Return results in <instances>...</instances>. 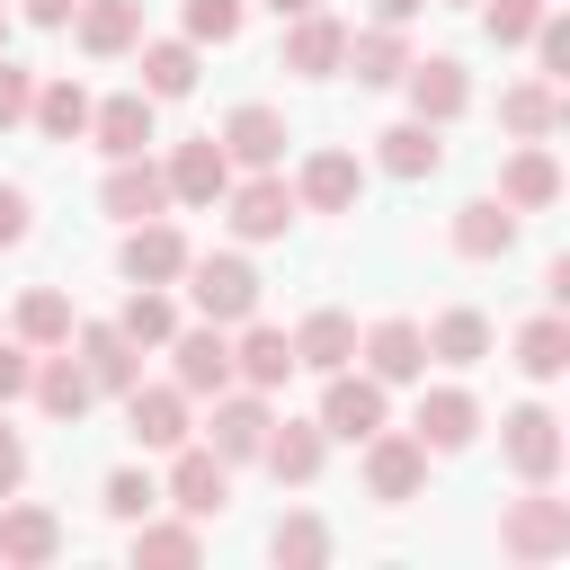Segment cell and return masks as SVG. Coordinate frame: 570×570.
Returning <instances> with one entry per match:
<instances>
[{
	"label": "cell",
	"mask_w": 570,
	"mask_h": 570,
	"mask_svg": "<svg viewBox=\"0 0 570 570\" xmlns=\"http://www.w3.org/2000/svg\"><path fill=\"white\" fill-rule=\"evenodd\" d=\"M178 276H187V303H196L214 330H240V321L258 312V267H249L240 249H214V258H196V249H187V267H178Z\"/></svg>",
	"instance_id": "1"
},
{
	"label": "cell",
	"mask_w": 570,
	"mask_h": 570,
	"mask_svg": "<svg viewBox=\"0 0 570 570\" xmlns=\"http://www.w3.org/2000/svg\"><path fill=\"white\" fill-rule=\"evenodd\" d=\"M499 543L517 561H561L570 552V499H552L543 481H525V499H508V517H499Z\"/></svg>",
	"instance_id": "2"
},
{
	"label": "cell",
	"mask_w": 570,
	"mask_h": 570,
	"mask_svg": "<svg viewBox=\"0 0 570 570\" xmlns=\"http://www.w3.org/2000/svg\"><path fill=\"white\" fill-rule=\"evenodd\" d=\"M365 490H374L383 508L419 499V490H428V445H419L410 428H392V419H383V428L365 436Z\"/></svg>",
	"instance_id": "3"
},
{
	"label": "cell",
	"mask_w": 570,
	"mask_h": 570,
	"mask_svg": "<svg viewBox=\"0 0 570 570\" xmlns=\"http://www.w3.org/2000/svg\"><path fill=\"white\" fill-rule=\"evenodd\" d=\"M499 445H508V472H517V481H552L561 454H570V445H561V419H552L543 401H517V410L499 419Z\"/></svg>",
	"instance_id": "4"
},
{
	"label": "cell",
	"mask_w": 570,
	"mask_h": 570,
	"mask_svg": "<svg viewBox=\"0 0 570 570\" xmlns=\"http://www.w3.org/2000/svg\"><path fill=\"white\" fill-rule=\"evenodd\" d=\"M223 205H232V232H240V240H285V232H294V214H303V205H294V187H285L276 169H249L240 187H223Z\"/></svg>",
	"instance_id": "5"
},
{
	"label": "cell",
	"mask_w": 570,
	"mask_h": 570,
	"mask_svg": "<svg viewBox=\"0 0 570 570\" xmlns=\"http://www.w3.org/2000/svg\"><path fill=\"white\" fill-rule=\"evenodd\" d=\"M383 428V383L374 374H321V436H338V445H365Z\"/></svg>",
	"instance_id": "6"
},
{
	"label": "cell",
	"mask_w": 570,
	"mask_h": 570,
	"mask_svg": "<svg viewBox=\"0 0 570 570\" xmlns=\"http://www.w3.org/2000/svg\"><path fill=\"white\" fill-rule=\"evenodd\" d=\"M267 428H276V410H267V392H214V428H205V445L223 454V463H258V445H267Z\"/></svg>",
	"instance_id": "7"
},
{
	"label": "cell",
	"mask_w": 570,
	"mask_h": 570,
	"mask_svg": "<svg viewBox=\"0 0 570 570\" xmlns=\"http://www.w3.org/2000/svg\"><path fill=\"white\" fill-rule=\"evenodd\" d=\"M169 383L187 392V401H214L223 383H232V338L205 321V330H169Z\"/></svg>",
	"instance_id": "8"
},
{
	"label": "cell",
	"mask_w": 570,
	"mask_h": 570,
	"mask_svg": "<svg viewBox=\"0 0 570 570\" xmlns=\"http://www.w3.org/2000/svg\"><path fill=\"white\" fill-rule=\"evenodd\" d=\"M178 517H223L232 508V463L214 454V445H178V463H169V490H160Z\"/></svg>",
	"instance_id": "9"
},
{
	"label": "cell",
	"mask_w": 570,
	"mask_h": 570,
	"mask_svg": "<svg viewBox=\"0 0 570 570\" xmlns=\"http://www.w3.org/2000/svg\"><path fill=\"white\" fill-rule=\"evenodd\" d=\"M410 436H419L428 454H463V445L481 436V401H472L463 383H436V392H419V419H410Z\"/></svg>",
	"instance_id": "10"
},
{
	"label": "cell",
	"mask_w": 570,
	"mask_h": 570,
	"mask_svg": "<svg viewBox=\"0 0 570 570\" xmlns=\"http://www.w3.org/2000/svg\"><path fill=\"white\" fill-rule=\"evenodd\" d=\"M98 205L116 214V223H151L160 205H169V169L160 160H107V178H98Z\"/></svg>",
	"instance_id": "11"
},
{
	"label": "cell",
	"mask_w": 570,
	"mask_h": 570,
	"mask_svg": "<svg viewBox=\"0 0 570 570\" xmlns=\"http://www.w3.org/2000/svg\"><path fill=\"white\" fill-rule=\"evenodd\" d=\"M116 267L134 276V285H178V267H187V232L178 223H125V249H116Z\"/></svg>",
	"instance_id": "12"
},
{
	"label": "cell",
	"mask_w": 570,
	"mask_h": 570,
	"mask_svg": "<svg viewBox=\"0 0 570 570\" xmlns=\"http://www.w3.org/2000/svg\"><path fill=\"white\" fill-rule=\"evenodd\" d=\"M71 338H80V365H89V383H98V392H116V401H125V392L142 383V347H134L116 321H71Z\"/></svg>",
	"instance_id": "13"
},
{
	"label": "cell",
	"mask_w": 570,
	"mask_h": 570,
	"mask_svg": "<svg viewBox=\"0 0 570 570\" xmlns=\"http://www.w3.org/2000/svg\"><path fill=\"white\" fill-rule=\"evenodd\" d=\"M125 428H134V445H151V454H178V445H187V392H178V383H134V392H125Z\"/></svg>",
	"instance_id": "14"
},
{
	"label": "cell",
	"mask_w": 570,
	"mask_h": 570,
	"mask_svg": "<svg viewBox=\"0 0 570 570\" xmlns=\"http://www.w3.org/2000/svg\"><path fill=\"white\" fill-rule=\"evenodd\" d=\"M401 89H410V116H428V125H454V116L472 107V80H463V62H454V53L410 62V71H401Z\"/></svg>",
	"instance_id": "15"
},
{
	"label": "cell",
	"mask_w": 570,
	"mask_h": 570,
	"mask_svg": "<svg viewBox=\"0 0 570 570\" xmlns=\"http://www.w3.org/2000/svg\"><path fill=\"white\" fill-rule=\"evenodd\" d=\"M356 356H365V374H374L383 392L428 374V338H419V321H374V330L356 338Z\"/></svg>",
	"instance_id": "16"
},
{
	"label": "cell",
	"mask_w": 570,
	"mask_h": 570,
	"mask_svg": "<svg viewBox=\"0 0 570 570\" xmlns=\"http://www.w3.org/2000/svg\"><path fill=\"white\" fill-rule=\"evenodd\" d=\"M27 392H36V410H45V419H80V410L98 401V383H89V365H80L71 347H36Z\"/></svg>",
	"instance_id": "17"
},
{
	"label": "cell",
	"mask_w": 570,
	"mask_h": 570,
	"mask_svg": "<svg viewBox=\"0 0 570 570\" xmlns=\"http://www.w3.org/2000/svg\"><path fill=\"white\" fill-rule=\"evenodd\" d=\"M347 62V27L330 18V9H303V18H285V71H303V80H330Z\"/></svg>",
	"instance_id": "18"
},
{
	"label": "cell",
	"mask_w": 570,
	"mask_h": 570,
	"mask_svg": "<svg viewBox=\"0 0 570 570\" xmlns=\"http://www.w3.org/2000/svg\"><path fill=\"white\" fill-rule=\"evenodd\" d=\"M294 374V338L285 330H267L258 312L240 321V338H232V383H249V392H276Z\"/></svg>",
	"instance_id": "19"
},
{
	"label": "cell",
	"mask_w": 570,
	"mask_h": 570,
	"mask_svg": "<svg viewBox=\"0 0 570 570\" xmlns=\"http://www.w3.org/2000/svg\"><path fill=\"white\" fill-rule=\"evenodd\" d=\"M53 552H62V517L9 490V508H0V561H18V570H36V561H53Z\"/></svg>",
	"instance_id": "20"
},
{
	"label": "cell",
	"mask_w": 570,
	"mask_h": 570,
	"mask_svg": "<svg viewBox=\"0 0 570 570\" xmlns=\"http://www.w3.org/2000/svg\"><path fill=\"white\" fill-rule=\"evenodd\" d=\"M214 142H223V160H240V169H276V160H285V116H276V107H232Z\"/></svg>",
	"instance_id": "21"
},
{
	"label": "cell",
	"mask_w": 570,
	"mask_h": 570,
	"mask_svg": "<svg viewBox=\"0 0 570 570\" xmlns=\"http://www.w3.org/2000/svg\"><path fill=\"white\" fill-rule=\"evenodd\" d=\"M223 187H232V160H223L214 134H196V142L169 151V196L178 205H223Z\"/></svg>",
	"instance_id": "22"
},
{
	"label": "cell",
	"mask_w": 570,
	"mask_h": 570,
	"mask_svg": "<svg viewBox=\"0 0 570 570\" xmlns=\"http://www.w3.org/2000/svg\"><path fill=\"white\" fill-rule=\"evenodd\" d=\"M552 196H561V160H552L543 142H517L508 169H499V205H508V214H543Z\"/></svg>",
	"instance_id": "23"
},
{
	"label": "cell",
	"mask_w": 570,
	"mask_h": 570,
	"mask_svg": "<svg viewBox=\"0 0 570 570\" xmlns=\"http://www.w3.org/2000/svg\"><path fill=\"white\" fill-rule=\"evenodd\" d=\"M321 454H330V436H321V419H276L267 428V445H258V463L276 472V481H321Z\"/></svg>",
	"instance_id": "24"
},
{
	"label": "cell",
	"mask_w": 570,
	"mask_h": 570,
	"mask_svg": "<svg viewBox=\"0 0 570 570\" xmlns=\"http://www.w3.org/2000/svg\"><path fill=\"white\" fill-rule=\"evenodd\" d=\"M151 107H160V98H142V89H125V98H98V107H89V134H98V151H107V160H134V151L151 142Z\"/></svg>",
	"instance_id": "25"
},
{
	"label": "cell",
	"mask_w": 570,
	"mask_h": 570,
	"mask_svg": "<svg viewBox=\"0 0 570 570\" xmlns=\"http://www.w3.org/2000/svg\"><path fill=\"white\" fill-rule=\"evenodd\" d=\"M374 160H383L392 178H436V169H445V142H436L428 116H401V125L374 134Z\"/></svg>",
	"instance_id": "26"
},
{
	"label": "cell",
	"mask_w": 570,
	"mask_h": 570,
	"mask_svg": "<svg viewBox=\"0 0 570 570\" xmlns=\"http://www.w3.org/2000/svg\"><path fill=\"white\" fill-rule=\"evenodd\" d=\"M356 187H365V169H356L347 151H312L303 178H294V205H312V214H356Z\"/></svg>",
	"instance_id": "27"
},
{
	"label": "cell",
	"mask_w": 570,
	"mask_h": 570,
	"mask_svg": "<svg viewBox=\"0 0 570 570\" xmlns=\"http://www.w3.org/2000/svg\"><path fill=\"white\" fill-rule=\"evenodd\" d=\"M338 71H356L365 89H392V80L410 71V45H401V27H383V18H374V27H347V62H338Z\"/></svg>",
	"instance_id": "28"
},
{
	"label": "cell",
	"mask_w": 570,
	"mask_h": 570,
	"mask_svg": "<svg viewBox=\"0 0 570 570\" xmlns=\"http://www.w3.org/2000/svg\"><path fill=\"white\" fill-rule=\"evenodd\" d=\"M71 18H80V53H98V62L142 45V0H80Z\"/></svg>",
	"instance_id": "29"
},
{
	"label": "cell",
	"mask_w": 570,
	"mask_h": 570,
	"mask_svg": "<svg viewBox=\"0 0 570 570\" xmlns=\"http://www.w3.org/2000/svg\"><path fill=\"white\" fill-rule=\"evenodd\" d=\"M454 249H463V258H508V249H517V214H508L499 196H472V205L454 214Z\"/></svg>",
	"instance_id": "30"
},
{
	"label": "cell",
	"mask_w": 570,
	"mask_h": 570,
	"mask_svg": "<svg viewBox=\"0 0 570 570\" xmlns=\"http://www.w3.org/2000/svg\"><path fill=\"white\" fill-rule=\"evenodd\" d=\"M419 338H428V356H436V365H481V356H490V321H481L472 303L436 312V321H428Z\"/></svg>",
	"instance_id": "31"
},
{
	"label": "cell",
	"mask_w": 570,
	"mask_h": 570,
	"mask_svg": "<svg viewBox=\"0 0 570 570\" xmlns=\"http://www.w3.org/2000/svg\"><path fill=\"white\" fill-rule=\"evenodd\" d=\"M27 125H36L45 142H80V134H89V89H80V80H45L36 107H27Z\"/></svg>",
	"instance_id": "32"
},
{
	"label": "cell",
	"mask_w": 570,
	"mask_h": 570,
	"mask_svg": "<svg viewBox=\"0 0 570 570\" xmlns=\"http://www.w3.org/2000/svg\"><path fill=\"white\" fill-rule=\"evenodd\" d=\"M356 356V321L347 312H312L303 330H294V365H312V374H338Z\"/></svg>",
	"instance_id": "33"
},
{
	"label": "cell",
	"mask_w": 570,
	"mask_h": 570,
	"mask_svg": "<svg viewBox=\"0 0 570 570\" xmlns=\"http://www.w3.org/2000/svg\"><path fill=\"white\" fill-rule=\"evenodd\" d=\"M517 365H525L534 383L570 374V321H561V312H534V321L517 330Z\"/></svg>",
	"instance_id": "34"
},
{
	"label": "cell",
	"mask_w": 570,
	"mask_h": 570,
	"mask_svg": "<svg viewBox=\"0 0 570 570\" xmlns=\"http://www.w3.org/2000/svg\"><path fill=\"white\" fill-rule=\"evenodd\" d=\"M187 89H196V45L187 36L142 45V98H187Z\"/></svg>",
	"instance_id": "35"
},
{
	"label": "cell",
	"mask_w": 570,
	"mask_h": 570,
	"mask_svg": "<svg viewBox=\"0 0 570 570\" xmlns=\"http://www.w3.org/2000/svg\"><path fill=\"white\" fill-rule=\"evenodd\" d=\"M499 125H508L517 142H543V134L561 125V98H552V80H517V89L499 98Z\"/></svg>",
	"instance_id": "36"
},
{
	"label": "cell",
	"mask_w": 570,
	"mask_h": 570,
	"mask_svg": "<svg viewBox=\"0 0 570 570\" xmlns=\"http://www.w3.org/2000/svg\"><path fill=\"white\" fill-rule=\"evenodd\" d=\"M18 338H27V347H71V294L27 285V294H18Z\"/></svg>",
	"instance_id": "37"
},
{
	"label": "cell",
	"mask_w": 570,
	"mask_h": 570,
	"mask_svg": "<svg viewBox=\"0 0 570 570\" xmlns=\"http://www.w3.org/2000/svg\"><path fill=\"white\" fill-rule=\"evenodd\" d=\"M116 330H125L134 347H169V330H178V303H169L160 285H134V303L116 312Z\"/></svg>",
	"instance_id": "38"
},
{
	"label": "cell",
	"mask_w": 570,
	"mask_h": 570,
	"mask_svg": "<svg viewBox=\"0 0 570 570\" xmlns=\"http://www.w3.org/2000/svg\"><path fill=\"white\" fill-rule=\"evenodd\" d=\"M267 552H276L285 570H321V561H330V525H321V517H276Z\"/></svg>",
	"instance_id": "39"
},
{
	"label": "cell",
	"mask_w": 570,
	"mask_h": 570,
	"mask_svg": "<svg viewBox=\"0 0 570 570\" xmlns=\"http://www.w3.org/2000/svg\"><path fill=\"white\" fill-rule=\"evenodd\" d=\"M205 543H196V525H160V517H134V561H169V570H187Z\"/></svg>",
	"instance_id": "40"
},
{
	"label": "cell",
	"mask_w": 570,
	"mask_h": 570,
	"mask_svg": "<svg viewBox=\"0 0 570 570\" xmlns=\"http://www.w3.org/2000/svg\"><path fill=\"white\" fill-rule=\"evenodd\" d=\"M178 18H187V45H232L249 0H178Z\"/></svg>",
	"instance_id": "41"
},
{
	"label": "cell",
	"mask_w": 570,
	"mask_h": 570,
	"mask_svg": "<svg viewBox=\"0 0 570 570\" xmlns=\"http://www.w3.org/2000/svg\"><path fill=\"white\" fill-rule=\"evenodd\" d=\"M98 508L134 525V517H151V508H160V481H151V472H107V499H98Z\"/></svg>",
	"instance_id": "42"
},
{
	"label": "cell",
	"mask_w": 570,
	"mask_h": 570,
	"mask_svg": "<svg viewBox=\"0 0 570 570\" xmlns=\"http://www.w3.org/2000/svg\"><path fill=\"white\" fill-rule=\"evenodd\" d=\"M534 18H543V0H490V9H481L490 45H525V36H534Z\"/></svg>",
	"instance_id": "43"
},
{
	"label": "cell",
	"mask_w": 570,
	"mask_h": 570,
	"mask_svg": "<svg viewBox=\"0 0 570 570\" xmlns=\"http://www.w3.org/2000/svg\"><path fill=\"white\" fill-rule=\"evenodd\" d=\"M27 107H36V71L0 53V134H9V125H27Z\"/></svg>",
	"instance_id": "44"
},
{
	"label": "cell",
	"mask_w": 570,
	"mask_h": 570,
	"mask_svg": "<svg viewBox=\"0 0 570 570\" xmlns=\"http://www.w3.org/2000/svg\"><path fill=\"white\" fill-rule=\"evenodd\" d=\"M525 45H534V53H543V80H561V71H570V27H561V18H552V9H543V18H534V36H525Z\"/></svg>",
	"instance_id": "45"
},
{
	"label": "cell",
	"mask_w": 570,
	"mask_h": 570,
	"mask_svg": "<svg viewBox=\"0 0 570 570\" xmlns=\"http://www.w3.org/2000/svg\"><path fill=\"white\" fill-rule=\"evenodd\" d=\"M27 374H36V347H27V338H0V410L27 392Z\"/></svg>",
	"instance_id": "46"
},
{
	"label": "cell",
	"mask_w": 570,
	"mask_h": 570,
	"mask_svg": "<svg viewBox=\"0 0 570 570\" xmlns=\"http://www.w3.org/2000/svg\"><path fill=\"white\" fill-rule=\"evenodd\" d=\"M27 214H36V205H27V187H9V178H0V249H18V240H27Z\"/></svg>",
	"instance_id": "47"
},
{
	"label": "cell",
	"mask_w": 570,
	"mask_h": 570,
	"mask_svg": "<svg viewBox=\"0 0 570 570\" xmlns=\"http://www.w3.org/2000/svg\"><path fill=\"white\" fill-rule=\"evenodd\" d=\"M18 481H27V445H18V428L0 419V499H9Z\"/></svg>",
	"instance_id": "48"
},
{
	"label": "cell",
	"mask_w": 570,
	"mask_h": 570,
	"mask_svg": "<svg viewBox=\"0 0 570 570\" xmlns=\"http://www.w3.org/2000/svg\"><path fill=\"white\" fill-rule=\"evenodd\" d=\"M80 0H27V27H71Z\"/></svg>",
	"instance_id": "49"
},
{
	"label": "cell",
	"mask_w": 570,
	"mask_h": 570,
	"mask_svg": "<svg viewBox=\"0 0 570 570\" xmlns=\"http://www.w3.org/2000/svg\"><path fill=\"white\" fill-rule=\"evenodd\" d=\"M419 9H428V0H374V18H383V27H401V18H419Z\"/></svg>",
	"instance_id": "50"
},
{
	"label": "cell",
	"mask_w": 570,
	"mask_h": 570,
	"mask_svg": "<svg viewBox=\"0 0 570 570\" xmlns=\"http://www.w3.org/2000/svg\"><path fill=\"white\" fill-rule=\"evenodd\" d=\"M267 9H276V18H303V9H321V0H267Z\"/></svg>",
	"instance_id": "51"
},
{
	"label": "cell",
	"mask_w": 570,
	"mask_h": 570,
	"mask_svg": "<svg viewBox=\"0 0 570 570\" xmlns=\"http://www.w3.org/2000/svg\"><path fill=\"white\" fill-rule=\"evenodd\" d=\"M0 53H9V9H0Z\"/></svg>",
	"instance_id": "52"
},
{
	"label": "cell",
	"mask_w": 570,
	"mask_h": 570,
	"mask_svg": "<svg viewBox=\"0 0 570 570\" xmlns=\"http://www.w3.org/2000/svg\"><path fill=\"white\" fill-rule=\"evenodd\" d=\"M445 9H472V0H445Z\"/></svg>",
	"instance_id": "53"
}]
</instances>
